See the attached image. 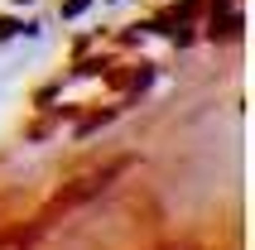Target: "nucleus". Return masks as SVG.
Masks as SVG:
<instances>
[{
	"label": "nucleus",
	"instance_id": "1",
	"mask_svg": "<svg viewBox=\"0 0 255 250\" xmlns=\"http://www.w3.org/2000/svg\"><path fill=\"white\" fill-rule=\"evenodd\" d=\"M126 168H130V159H116V164H106V168H97V173H87L82 183H72L68 193H58L53 202H48V207H43V217H39V222H53L58 212H68V207H77V202H87V197H97L101 188H111V183H116V173H126Z\"/></svg>",
	"mask_w": 255,
	"mask_h": 250
}]
</instances>
